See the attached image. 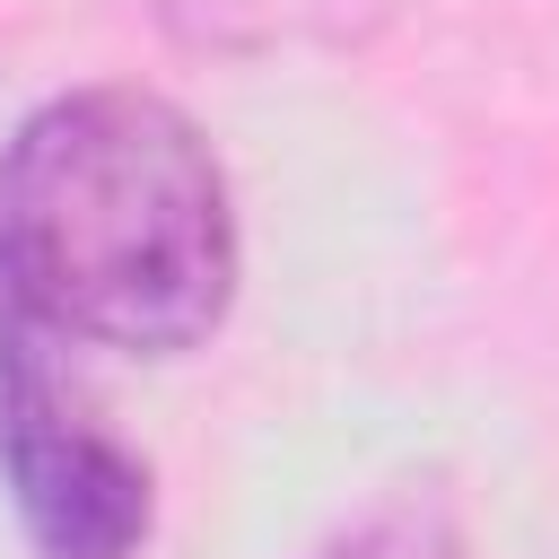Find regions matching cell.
Masks as SVG:
<instances>
[{
	"label": "cell",
	"mask_w": 559,
	"mask_h": 559,
	"mask_svg": "<svg viewBox=\"0 0 559 559\" xmlns=\"http://www.w3.org/2000/svg\"><path fill=\"white\" fill-rule=\"evenodd\" d=\"M236 297V201L183 105L70 87L0 157V306L105 349H192Z\"/></svg>",
	"instance_id": "6da1fadb"
},
{
	"label": "cell",
	"mask_w": 559,
	"mask_h": 559,
	"mask_svg": "<svg viewBox=\"0 0 559 559\" xmlns=\"http://www.w3.org/2000/svg\"><path fill=\"white\" fill-rule=\"evenodd\" d=\"M0 472L44 559H131L148 542V463L87 419L26 314H0Z\"/></svg>",
	"instance_id": "7a4b0ae2"
},
{
	"label": "cell",
	"mask_w": 559,
	"mask_h": 559,
	"mask_svg": "<svg viewBox=\"0 0 559 559\" xmlns=\"http://www.w3.org/2000/svg\"><path fill=\"white\" fill-rule=\"evenodd\" d=\"M157 26L192 52H323V44H358L367 26H384L402 0H148Z\"/></svg>",
	"instance_id": "3957f363"
},
{
	"label": "cell",
	"mask_w": 559,
	"mask_h": 559,
	"mask_svg": "<svg viewBox=\"0 0 559 559\" xmlns=\"http://www.w3.org/2000/svg\"><path fill=\"white\" fill-rule=\"evenodd\" d=\"M323 559H463V533H454L445 498L411 489V498H384L358 524H341L323 542Z\"/></svg>",
	"instance_id": "277c9868"
}]
</instances>
